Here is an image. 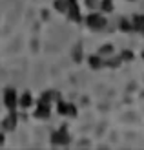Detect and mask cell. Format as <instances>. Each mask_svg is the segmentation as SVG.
<instances>
[{"label":"cell","mask_w":144,"mask_h":150,"mask_svg":"<svg viewBox=\"0 0 144 150\" xmlns=\"http://www.w3.org/2000/svg\"><path fill=\"white\" fill-rule=\"evenodd\" d=\"M86 24L91 28V29H102L106 26V18L102 17V15H98V13H91L86 18Z\"/></svg>","instance_id":"6da1fadb"},{"label":"cell","mask_w":144,"mask_h":150,"mask_svg":"<svg viewBox=\"0 0 144 150\" xmlns=\"http://www.w3.org/2000/svg\"><path fill=\"white\" fill-rule=\"evenodd\" d=\"M51 141H53V145H67V143H70V136H67L66 126H62L60 130H57L55 134H53Z\"/></svg>","instance_id":"7a4b0ae2"},{"label":"cell","mask_w":144,"mask_h":150,"mask_svg":"<svg viewBox=\"0 0 144 150\" xmlns=\"http://www.w3.org/2000/svg\"><path fill=\"white\" fill-rule=\"evenodd\" d=\"M4 103H6V106L9 110H15L17 108V92L11 90V88H7L6 93H4Z\"/></svg>","instance_id":"3957f363"},{"label":"cell","mask_w":144,"mask_h":150,"mask_svg":"<svg viewBox=\"0 0 144 150\" xmlns=\"http://www.w3.org/2000/svg\"><path fill=\"white\" fill-rule=\"evenodd\" d=\"M57 110H58V114H62V115H77V110H75L73 104H66L62 101H58Z\"/></svg>","instance_id":"277c9868"},{"label":"cell","mask_w":144,"mask_h":150,"mask_svg":"<svg viewBox=\"0 0 144 150\" xmlns=\"http://www.w3.org/2000/svg\"><path fill=\"white\" fill-rule=\"evenodd\" d=\"M48 115H49V103L40 101L39 108L35 110V117H48Z\"/></svg>","instance_id":"5b68a950"},{"label":"cell","mask_w":144,"mask_h":150,"mask_svg":"<svg viewBox=\"0 0 144 150\" xmlns=\"http://www.w3.org/2000/svg\"><path fill=\"white\" fill-rule=\"evenodd\" d=\"M131 26L135 31H142L144 29V15H135L131 18Z\"/></svg>","instance_id":"8992f818"},{"label":"cell","mask_w":144,"mask_h":150,"mask_svg":"<svg viewBox=\"0 0 144 150\" xmlns=\"http://www.w3.org/2000/svg\"><path fill=\"white\" fill-rule=\"evenodd\" d=\"M67 13H70V18L71 20H80V13H79V7L75 2H70V7H67Z\"/></svg>","instance_id":"52a82bcc"},{"label":"cell","mask_w":144,"mask_h":150,"mask_svg":"<svg viewBox=\"0 0 144 150\" xmlns=\"http://www.w3.org/2000/svg\"><path fill=\"white\" fill-rule=\"evenodd\" d=\"M31 104H33V97H31V93H29V92H26L24 95L20 97V106L24 108V110H27Z\"/></svg>","instance_id":"ba28073f"},{"label":"cell","mask_w":144,"mask_h":150,"mask_svg":"<svg viewBox=\"0 0 144 150\" xmlns=\"http://www.w3.org/2000/svg\"><path fill=\"white\" fill-rule=\"evenodd\" d=\"M67 7H70V0H55V9L60 13H67Z\"/></svg>","instance_id":"9c48e42d"},{"label":"cell","mask_w":144,"mask_h":150,"mask_svg":"<svg viewBox=\"0 0 144 150\" xmlns=\"http://www.w3.org/2000/svg\"><path fill=\"white\" fill-rule=\"evenodd\" d=\"M15 126H17V115L11 114V115L4 121V128H6V130H13Z\"/></svg>","instance_id":"30bf717a"},{"label":"cell","mask_w":144,"mask_h":150,"mask_svg":"<svg viewBox=\"0 0 144 150\" xmlns=\"http://www.w3.org/2000/svg\"><path fill=\"white\" fill-rule=\"evenodd\" d=\"M89 66H91L93 70L100 68V66H102V59L98 57V55H91V57H89Z\"/></svg>","instance_id":"8fae6325"},{"label":"cell","mask_w":144,"mask_h":150,"mask_svg":"<svg viewBox=\"0 0 144 150\" xmlns=\"http://www.w3.org/2000/svg\"><path fill=\"white\" fill-rule=\"evenodd\" d=\"M120 29H122V31H131V29H133V26L130 24V20L122 18V20H120Z\"/></svg>","instance_id":"7c38bea8"},{"label":"cell","mask_w":144,"mask_h":150,"mask_svg":"<svg viewBox=\"0 0 144 150\" xmlns=\"http://www.w3.org/2000/svg\"><path fill=\"white\" fill-rule=\"evenodd\" d=\"M100 7L106 11V13H110L111 9H113V4H111V0H102L100 2Z\"/></svg>","instance_id":"4fadbf2b"},{"label":"cell","mask_w":144,"mask_h":150,"mask_svg":"<svg viewBox=\"0 0 144 150\" xmlns=\"http://www.w3.org/2000/svg\"><path fill=\"white\" fill-rule=\"evenodd\" d=\"M113 53V46H110V44H106V46L100 48V55H110Z\"/></svg>","instance_id":"5bb4252c"},{"label":"cell","mask_w":144,"mask_h":150,"mask_svg":"<svg viewBox=\"0 0 144 150\" xmlns=\"http://www.w3.org/2000/svg\"><path fill=\"white\" fill-rule=\"evenodd\" d=\"M120 59H122V61H133V53L131 51H122V53H120Z\"/></svg>","instance_id":"9a60e30c"},{"label":"cell","mask_w":144,"mask_h":150,"mask_svg":"<svg viewBox=\"0 0 144 150\" xmlns=\"http://www.w3.org/2000/svg\"><path fill=\"white\" fill-rule=\"evenodd\" d=\"M119 62H120V59H110V61L106 62V64H108V66H113V68H117Z\"/></svg>","instance_id":"2e32d148"},{"label":"cell","mask_w":144,"mask_h":150,"mask_svg":"<svg viewBox=\"0 0 144 150\" xmlns=\"http://www.w3.org/2000/svg\"><path fill=\"white\" fill-rule=\"evenodd\" d=\"M86 4H88L89 7H95V6L98 4V0H86Z\"/></svg>","instance_id":"e0dca14e"},{"label":"cell","mask_w":144,"mask_h":150,"mask_svg":"<svg viewBox=\"0 0 144 150\" xmlns=\"http://www.w3.org/2000/svg\"><path fill=\"white\" fill-rule=\"evenodd\" d=\"M73 57L77 59V61H80V50H77V51H73Z\"/></svg>","instance_id":"ac0fdd59"},{"label":"cell","mask_w":144,"mask_h":150,"mask_svg":"<svg viewBox=\"0 0 144 150\" xmlns=\"http://www.w3.org/2000/svg\"><path fill=\"white\" fill-rule=\"evenodd\" d=\"M4 143V136H2V134H0V145H2Z\"/></svg>","instance_id":"d6986e66"},{"label":"cell","mask_w":144,"mask_h":150,"mask_svg":"<svg viewBox=\"0 0 144 150\" xmlns=\"http://www.w3.org/2000/svg\"><path fill=\"white\" fill-rule=\"evenodd\" d=\"M70 2H75V0H70Z\"/></svg>","instance_id":"ffe728a7"},{"label":"cell","mask_w":144,"mask_h":150,"mask_svg":"<svg viewBox=\"0 0 144 150\" xmlns=\"http://www.w3.org/2000/svg\"><path fill=\"white\" fill-rule=\"evenodd\" d=\"M142 31H144V29H142Z\"/></svg>","instance_id":"44dd1931"}]
</instances>
